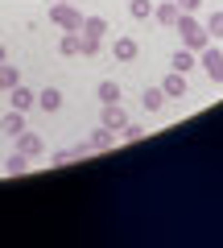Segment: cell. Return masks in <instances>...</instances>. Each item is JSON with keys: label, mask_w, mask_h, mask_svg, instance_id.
<instances>
[{"label": "cell", "mask_w": 223, "mask_h": 248, "mask_svg": "<svg viewBox=\"0 0 223 248\" xmlns=\"http://www.w3.org/2000/svg\"><path fill=\"white\" fill-rule=\"evenodd\" d=\"M182 33V46H186V50H207V46H211V33H207V25H198L194 17H190V13H182L178 17V25H174Z\"/></svg>", "instance_id": "1"}, {"label": "cell", "mask_w": 223, "mask_h": 248, "mask_svg": "<svg viewBox=\"0 0 223 248\" xmlns=\"http://www.w3.org/2000/svg\"><path fill=\"white\" fill-rule=\"evenodd\" d=\"M0 62H4V46H0Z\"/></svg>", "instance_id": "27"}, {"label": "cell", "mask_w": 223, "mask_h": 248, "mask_svg": "<svg viewBox=\"0 0 223 248\" xmlns=\"http://www.w3.org/2000/svg\"><path fill=\"white\" fill-rule=\"evenodd\" d=\"M79 33H87V37H104L107 33V21L104 17H83V29Z\"/></svg>", "instance_id": "15"}, {"label": "cell", "mask_w": 223, "mask_h": 248, "mask_svg": "<svg viewBox=\"0 0 223 248\" xmlns=\"http://www.w3.org/2000/svg\"><path fill=\"white\" fill-rule=\"evenodd\" d=\"M50 21L58 29H83V13L74 9L71 0H54V4H50Z\"/></svg>", "instance_id": "2"}, {"label": "cell", "mask_w": 223, "mask_h": 248, "mask_svg": "<svg viewBox=\"0 0 223 248\" xmlns=\"http://www.w3.org/2000/svg\"><path fill=\"white\" fill-rule=\"evenodd\" d=\"M203 54V66H207V75H211L215 83H223V54L215 50V46H207V50H198Z\"/></svg>", "instance_id": "4"}, {"label": "cell", "mask_w": 223, "mask_h": 248, "mask_svg": "<svg viewBox=\"0 0 223 248\" xmlns=\"http://www.w3.org/2000/svg\"><path fill=\"white\" fill-rule=\"evenodd\" d=\"M99 46H104V37H87V33H83V54H87V58H95Z\"/></svg>", "instance_id": "20"}, {"label": "cell", "mask_w": 223, "mask_h": 248, "mask_svg": "<svg viewBox=\"0 0 223 248\" xmlns=\"http://www.w3.org/2000/svg\"><path fill=\"white\" fill-rule=\"evenodd\" d=\"M0 91H9V83H4V75H0Z\"/></svg>", "instance_id": "26"}, {"label": "cell", "mask_w": 223, "mask_h": 248, "mask_svg": "<svg viewBox=\"0 0 223 248\" xmlns=\"http://www.w3.org/2000/svg\"><path fill=\"white\" fill-rule=\"evenodd\" d=\"M71 157H79V153H74V149H62V153H54V166H66Z\"/></svg>", "instance_id": "24"}, {"label": "cell", "mask_w": 223, "mask_h": 248, "mask_svg": "<svg viewBox=\"0 0 223 248\" xmlns=\"http://www.w3.org/2000/svg\"><path fill=\"white\" fill-rule=\"evenodd\" d=\"M120 137H124V141H136V137H145V128H141V124H133V120H128L124 128H120Z\"/></svg>", "instance_id": "21"}, {"label": "cell", "mask_w": 223, "mask_h": 248, "mask_svg": "<svg viewBox=\"0 0 223 248\" xmlns=\"http://www.w3.org/2000/svg\"><path fill=\"white\" fill-rule=\"evenodd\" d=\"M198 4H203V0H178V9H182V13H194Z\"/></svg>", "instance_id": "25"}, {"label": "cell", "mask_w": 223, "mask_h": 248, "mask_svg": "<svg viewBox=\"0 0 223 248\" xmlns=\"http://www.w3.org/2000/svg\"><path fill=\"white\" fill-rule=\"evenodd\" d=\"M9 104L17 108V112H29V108L37 104V95H33L29 87H21V83H17V87H9Z\"/></svg>", "instance_id": "7"}, {"label": "cell", "mask_w": 223, "mask_h": 248, "mask_svg": "<svg viewBox=\"0 0 223 248\" xmlns=\"http://www.w3.org/2000/svg\"><path fill=\"white\" fill-rule=\"evenodd\" d=\"M4 170H9V174H25V170H29V157H25V153H13V157H9V166H4Z\"/></svg>", "instance_id": "19"}, {"label": "cell", "mask_w": 223, "mask_h": 248, "mask_svg": "<svg viewBox=\"0 0 223 248\" xmlns=\"http://www.w3.org/2000/svg\"><path fill=\"white\" fill-rule=\"evenodd\" d=\"M161 91H165V99L186 95V75H182V71H170V75H165V83H161Z\"/></svg>", "instance_id": "8"}, {"label": "cell", "mask_w": 223, "mask_h": 248, "mask_svg": "<svg viewBox=\"0 0 223 248\" xmlns=\"http://www.w3.org/2000/svg\"><path fill=\"white\" fill-rule=\"evenodd\" d=\"M141 104H145V112H157V108L165 104V91H161V87H149V91L141 95Z\"/></svg>", "instance_id": "17"}, {"label": "cell", "mask_w": 223, "mask_h": 248, "mask_svg": "<svg viewBox=\"0 0 223 248\" xmlns=\"http://www.w3.org/2000/svg\"><path fill=\"white\" fill-rule=\"evenodd\" d=\"M0 75H4V83H9V87H17V83H21L17 66H4V62H0Z\"/></svg>", "instance_id": "23"}, {"label": "cell", "mask_w": 223, "mask_h": 248, "mask_svg": "<svg viewBox=\"0 0 223 248\" xmlns=\"http://www.w3.org/2000/svg\"><path fill=\"white\" fill-rule=\"evenodd\" d=\"M178 17H182V9H178V0H165V4H157V25H178Z\"/></svg>", "instance_id": "11"}, {"label": "cell", "mask_w": 223, "mask_h": 248, "mask_svg": "<svg viewBox=\"0 0 223 248\" xmlns=\"http://www.w3.org/2000/svg\"><path fill=\"white\" fill-rule=\"evenodd\" d=\"M21 128H25V112H17V108H13V112L0 120V133H4V137H17Z\"/></svg>", "instance_id": "12"}, {"label": "cell", "mask_w": 223, "mask_h": 248, "mask_svg": "<svg viewBox=\"0 0 223 248\" xmlns=\"http://www.w3.org/2000/svg\"><path fill=\"white\" fill-rule=\"evenodd\" d=\"M124 124H128V112H124V104H104V128L120 133Z\"/></svg>", "instance_id": "3"}, {"label": "cell", "mask_w": 223, "mask_h": 248, "mask_svg": "<svg viewBox=\"0 0 223 248\" xmlns=\"http://www.w3.org/2000/svg\"><path fill=\"white\" fill-rule=\"evenodd\" d=\"M190 66H194V50H186V46H182V50L170 58V71H182V75H186Z\"/></svg>", "instance_id": "14"}, {"label": "cell", "mask_w": 223, "mask_h": 248, "mask_svg": "<svg viewBox=\"0 0 223 248\" xmlns=\"http://www.w3.org/2000/svg\"><path fill=\"white\" fill-rule=\"evenodd\" d=\"M37 108H42V112H58V108H62V91H58V87H45L42 95H37Z\"/></svg>", "instance_id": "13"}, {"label": "cell", "mask_w": 223, "mask_h": 248, "mask_svg": "<svg viewBox=\"0 0 223 248\" xmlns=\"http://www.w3.org/2000/svg\"><path fill=\"white\" fill-rule=\"evenodd\" d=\"M95 95H99V104H120V87H116L112 79H104V83H99V91H95Z\"/></svg>", "instance_id": "16"}, {"label": "cell", "mask_w": 223, "mask_h": 248, "mask_svg": "<svg viewBox=\"0 0 223 248\" xmlns=\"http://www.w3.org/2000/svg\"><path fill=\"white\" fill-rule=\"evenodd\" d=\"M112 145H116V133H112V128H99V133L87 137V153H104V149H112Z\"/></svg>", "instance_id": "9"}, {"label": "cell", "mask_w": 223, "mask_h": 248, "mask_svg": "<svg viewBox=\"0 0 223 248\" xmlns=\"http://www.w3.org/2000/svg\"><path fill=\"white\" fill-rule=\"evenodd\" d=\"M112 54H116V62H133L136 58V37H116L112 42Z\"/></svg>", "instance_id": "10"}, {"label": "cell", "mask_w": 223, "mask_h": 248, "mask_svg": "<svg viewBox=\"0 0 223 248\" xmlns=\"http://www.w3.org/2000/svg\"><path fill=\"white\" fill-rule=\"evenodd\" d=\"M207 33H211V37H223V13H215V17L207 21Z\"/></svg>", "instance_id": "22"}, {"label": "cell", "mask_w": 223, "mask_h": 248, "mask_svg": "<svg viewBox=\"0 0 223 248\" xmlns=\"http://www.w3.org/2000/svg\"><path fill=\"white\" fill-rule=\"evenodd\" d=\"M128 13H133L136 21H145V17H153V0H128Z\"/></svg>", "instance_id": "18"}, {"label": "cell", "mask_w": 223, "mask_h": 248, "mask_svg": "<svg viewBox=\"0 0 223 248\" xmlns=\"http://www.w3.org/2000/svg\"><path fill=\"white\" fill-rule=\"evenodd\" d=\"M58 54H62V58H74V54H83V33H79V29H62Z\"/></svg>", "instance_id": "5"}, {"label": "cell", "mask_w": 223, "mask_h": 248, "mask_svg": "<svg viewBox=\"0 0 223 248\" xmlns=\"http://www.w3.org/2000/svg\"><path fill=\"white\" fill-rule=\"evenodd\" d=\"M17 149L25 153V157H37V153H42L45 145H42V137H37V133H29V128H21V133H17Z\"/></svg>", "instance_id": "6"}]
</instances>
